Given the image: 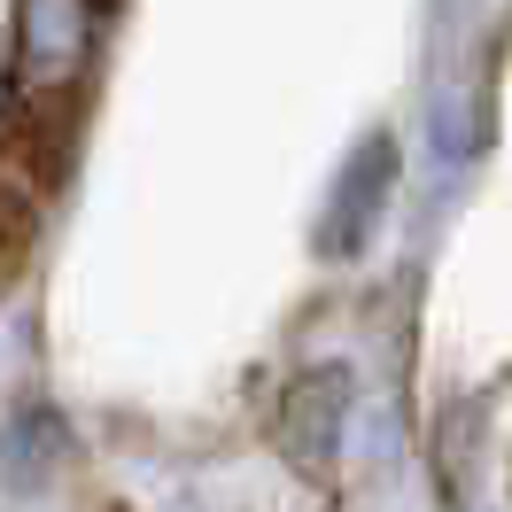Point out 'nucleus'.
I'll use <instances>...</instances> for the list:
<instances>
[{
	"label": "nucleus",
	"instance_id": "obj_1",
	"mask_svg": "<svg viewBox=\"0 0 512 512\" xmlns=\"http://www.w3.org/2000/svg\"><path fill=\"white\" fill-rule=\"evenodd\" d=\"M109 0H24L16 16V70H24V101L78 94V70L94 55V16Z\"/></svg>",
	"mask_w": 512,
	"mask_h": 512
},
{
	"label": "nucleus",
	"instance_id": "obj_3",
	"mask_svg": "<svg viewBox=\"0 0 512 512\" xmlns=\"http://www.w3.org/2000/svg\"><path fill=\"white\" fill-rule=\"evenodd\" d=\"M388 187H396V148H388V140H365V148H357V163L342 171V194H334V210H326L319 249H326V256H350L357 241L373 233Z\"/></svg>",
	"mask_w": 512,
	"mask_h": 512
},
{
	"label": "nucleus",
	"instance_id": "obj_2",
	"mask_svg": "<svg viewBox=\"0 0 512 512\" xmlns=\"http://www.w3.org/2000/svg\"><path fill=\"white\" fill-rule=\"evenodd\" d=\"M342 412H350V373L342 365H311L303 381L280 396V443L303 474H319L334 443H342Z\"/></svg>",
	"mask_w": 512,
	"mask_h": 512
}]
</instances>
